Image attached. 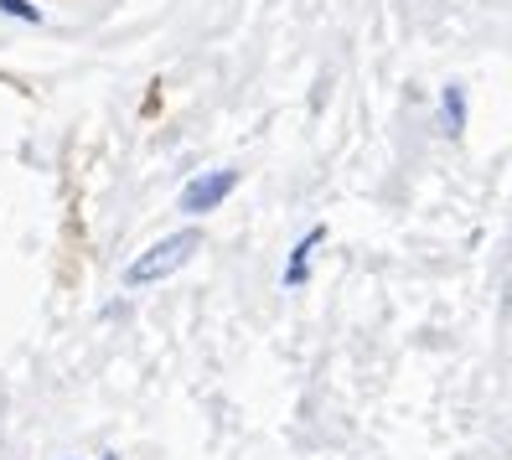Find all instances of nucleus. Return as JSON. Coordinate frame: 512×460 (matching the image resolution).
<instances>
[{
    "instance_id": "1",
    "label": "nucleus",
    "mask_w": 512,
    "mask_h": 460,
    "mask_svg": "<svg viewBox=\"0 0 512 460\" xmlns=\"http://www.w3.org/2000/svg\"><path fill=\"white\" fill-rule=\"evenodd\" d=\"M197 249H202V233H197V228L166 233L161 243H150V249H140V254L130 259V269H125V285H130V290L161 285V280H171L176 269H187V264L197 259Z\"/></svg>"
},
{
    "instance_id": "2",
    "label": "nucleus",
    "mask_w": 512,
    "mask_h": 460,
    "mask_svg": "<svg viewBox=\"0 0 512 460\" xmlns=\"http://www.w3.org/2000/svg\"><path fill=\"white\" fill-rule=\"evenodd\" d=\"M238 181H244V176H238V166L202 171V176H192L187 187H182V202H176V207H182L187 218H202V212H218V207L233 197V187H238Z\"/></svg>"
},
{
    "instance_id": "5",
    "label": "nucleus",
    "mask_w": 512,
    "mask_h": 460,
    "mask_svg": "<svg viewBox=\"0 0 512 460\" xmlns=\"http://www.w3.org/2000/svg\"><path fill=\"white\" fill-rule=\"evenodd\" d=\"M0 11H6V16H16V21H32V26L42 21V11L32 6V0H0Z\"/></svg>"
},
{
    "instance_id": "3",
    "label": "nucleus",
    "mask_w": 512,
    "mask_h": 460,
    "mask_svg": "<svg viewBox=\"0 0 512 460\" xmlns=\"http://www.w3.org/2000/svg\"><path fill=\"white\" fill-rule=\"evenodd\" d=\"M321 243H326V223H316L306 238H295V249H290V259H285V274H280L285 290H300V285L311 280V259H316Z\"/></svg>"
},
{
    "instance_id": "6",
    "label": "nucleus",
    "mask_w": 512,
    "mask_h": 460,
    "mask_svg": "<svg viewBox=\"0 0 512 460\" xmlns=\"http://www.w3.org/2000/svg\"><path fill=\"white\" fill-rule=\"evenodd\" d=\"M104 460H119V455H104Z\"/></svg>"
},
{
    "instance_id": "4",
    "label": "nucleus",
    "mask_w": 512,
    "mask_h": 460,
    "mask_svg": "<svg viewBox=\"0 0 512 460\" xmlns=\"http://www.w3.org/2000/svg\"><path fill=\"white\" fill-rule=\"evenodd\" d=\"M440 125H445L450 140L466 135V88L461 83H445L440 88Z\"/></svg>"
}]
</instances>
